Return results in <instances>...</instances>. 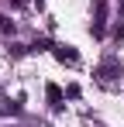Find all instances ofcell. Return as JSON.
I'll return each instance as SVG.
<instances>
[{"mask_svg": "<svg viewBox=\"0 0 124 127\" xmlns=\"http://www.w3.org/2000/svg\"><path fill=\"white\" fill-rule=\"evenodd\" d=\"M117 76H121V65H117V62H103L100 69H97V79H100L103 86H110Z\"/></svg>", "mask_w": 124, "mask_h": 127, "instance_id": "obj_1", "label": "cell"}, {"mask_svg": "<svg viewBox=\"0 0 124 127\" xmlns=\"http://www.w3.org/2000/svg\"><path fill=\"white\" fill-rule=\"evenodd\" d=\"M107 24V0H97V14H93V34H103Z\"/></svg>", "mask_w": 124, "mask_h": 127, "instance_id": "obj_2", "label": "cell"}, {"mask_svg": "<svg viewBox=\"0 0 124 127\" xmlns=\"http://www.w3.org/2000/svg\"><path fill=\"white\" fill-rule=\"evenodd\" d=\"M48 100L59 106V100H62V93H59V86H48Z\"/></svg>", "mask_w": 124, "mask_h": 127, "instance_id": "obj_3", "label": "cell"}]
</instances>
